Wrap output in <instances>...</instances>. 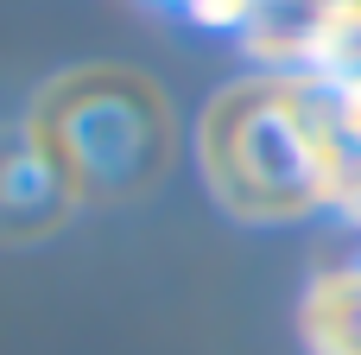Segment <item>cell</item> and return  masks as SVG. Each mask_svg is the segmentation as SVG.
Here are the masks:
<instances>
[{"label": "cell", "mask_w": 361, "mask_h": 355, "mask_svg": "<svg viewBox=\"0 0 361 355\" xmlns=\"http://www.w3.org/2000/svg\"><path fill=\"white\" fill-rule=\"evenodd\" d=\"M32 146L44 152L70 197L121 203L159 184V172L171 165V114L152 76L102 64L44 89Z\"/></svg>", "instance_id": "cell-1"}, {"label": "cell", "mask_w": 361, "mask_h": 355, "mask_svg": "<svg viewBox=\"0 0 361 355\" xmlns=\"http://www.w3.org/2000/svg\"><path fill=\"white\" fill-rule=\"evenodd\" d=\"M209 178L247 216H292L311 203L317 146L273 89H235L209 114Z\"/></svg>", "instance_id": "cell-2"}]
</instances>
